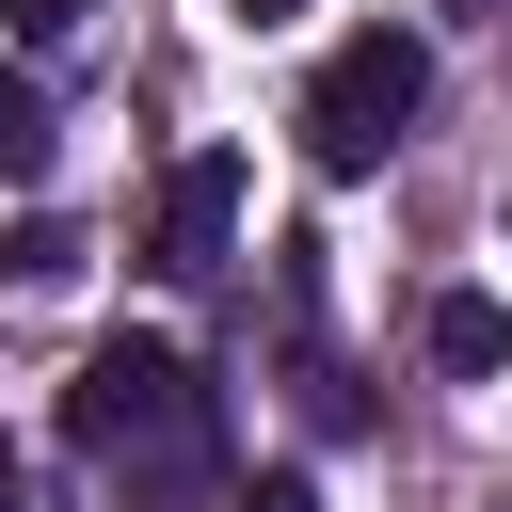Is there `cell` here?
Listing matches in <instances>:
<instances>
[{
	"label": "cell",
	"instance_id": "obj_1",
	"mask_svg": "<svg viewBox=\"0 0 512 512\" xmlns=\"http://www.w3.org/2000/svg\"><path fill=\"white\" fill-rule=\"evenodd\" d=\"M64 448H80L96 480H128V512H208V496H224V416H208L192 352H160V336L80 352V384H64Z\"/></svg>",
	"mask_w": 512,
	"mask_h": 512
},
{
	"label": "cell",
	"instance_id": "obj_2",
	"mask_svg": "<svg viewBox=\"0 0 512 512\" xmlns=\"http://www.w3.org/2000/svg\"><path fill=\"white\" fill-rule=\"evenodd\" d=\"M416 96H432V48H416L400 16H368V32H336V48H320V80H304V112H288V128H304V160H320V176H368V160L416 128Z\"/></svg>",
	"mask_w": 512,
	"mask_h": 512
},
{
	"label": "cell",
	"instance_id": "obj_3",
	"mask_svg": "<svg viewBox=\"0 0 512 512\" xmlns=\"http://www.w3.org/2000/svg\"><path fill=\"white\" fill-rule=\"evenodd\" d=\"M224 240H240V160L224 144H192L176 176H160V208H144V272H224Z\"/></svg>",
	"mask_w": 512,
	"mask_h": 512
},
{
	"label": "cell",
	"instance_id": "obj_4",
	"mask_svg": "<svg viewBox=\"0 0 512 512\" xmlns=\"http://www.w3.org/2000/svg\"><path fill=\"white\" fill-rule=\"evenodd\" d=\"M48 160H64V112H48V80L0 48V176H48Z\"/></svg>",
	"mask_w": 512,
	"mask_h": 512
},
{
	"label": "cell",
	"instance_id": "obj_5",
	"mask_svg": "<svg viewBox=\"0 0 512 512\" xmlns=\"http://www.w3.org/2000/svg\"><path fill=\"white\" fill-rule=\"evenodd\" d=\"M432 368H464V384H480V368H512V304L448 288V304H432Z\"/></svg>",
	"mask_w": 512,
	"mask_h": 512
},
{
	"label": "cell",
	"instance_id": "obj_6",
	"mask_svg": "<svg viewBox=\"0 0 512 512\" xmlns=\"http://www.w3.org/2000/svg\"><path fill=\"white\" fill-rule=\"evenodd\" d=\"M0 272H16V288H64V272H80V224H48V208H32V224L0 240Z\"/></svg>",
	"mask_w": 512,
	"mask_h": 512
},
{
	"label": "cell",
	"instance_id": "obj_7",
	"mask_svg": "<svg viewBox=\"0 0 512 512\" xmlns=\"http://www.w3.org/2000/svg\"><path fill=\"white\" fill-rule=\"evenodd\" d=\"M0 32H16V48H80V32H96V0H0Z\"/></svg>",
	"mask_w": 512,
	"mask_h": 512
},
{
	"label": "cell",
	"instance_id": "obj_8",
	"mask_svg": "<svg viewBox=\"0 0 512 512\" xmlns=\"http://www.w3.org/2000/svg\"><path fill=\"white\" fill-rule=\"evenodd\" d=\"M224 512H320V480H304V464H272V480H256V496H224Z\"/></svg>",
	"mask_w": 512,
	"mask_h": 512
},
{
	"label": "cell",
	"instance_id": "obj_9",
	"mask_svg": "<svg viewBox=\"0 0 512 512\" xmlns=\"http://www.w3.org/2000/svg\"><path fill=\"white\" fill-rule=\"evenodd\" d=\"M240 16H256V32H272V16H304V0H240Z\"/></svg>",
	"mask_w": 512,
	"mask_h": 512
},
{
	"label": "cell",
	"instance_id": "obj_10",
	"mask_svg": "<svg viewBox=\"0 0 512 512\" xmlns=\"http://www.w3.org/2000/svg\"><path fill=\"white\" fill-rule=\"evenodd\" d=\"M0 512H16V448H0Z\"/></svg>",
	"mask_w": 512,
	"mask_h": 512
}]
</instances>
